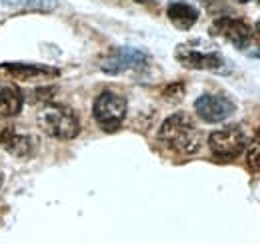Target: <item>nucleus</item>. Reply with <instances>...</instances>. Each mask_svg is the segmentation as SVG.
<instances>
[{"instance_id":"obj_19","label":"nucleus","mask_w":260,"mask_h":244,"mask_svg":"<svg viewBox=\"0 0 260 244\" xmlns=\"http://www.w3.org/2000/svg\"><path fill=\"white\" fill-rule=\"evenodd\" d=\"M0 184H2V176H0Z\"/></svg>"},{"instance_id":"obj_7","label":"nucleus","mask_w":260,"mask_h":244,"mask_svg":"<svg viewBox=\"0 0 260 244\" xmlns=\"http://www.w3.org/2000/svg\"><path fill=\"white\" fill-rule=\"evenodd\" d=\"M210 32L214 36H220L228 40L232 46H236L238 50H246L252 42V28L238 18L232 16H220L210 24Z\"/></svg>"},{"instance_id":"obj_3","label":"nucleus","mask_w":260,"mask_h":244,"mask_svg":"<svg viewBox=\"0 0 260 244\" xmlns=\"http://www.w3.org/2000/svg\"><path fill=\"white\" fill-rule=\"evenodd\" d=\"M38 124L42 132L58 140H72L80 132V120L72 108L64 104H48L38 112Z\"/></svg>"},{"instance_id":"obj_14","label":"nucleus","mask_w":260,"mask_h":244,"mask_svg":"<svg viewBox=\"0 0 260 244\" xmlns=\"http://www.w3.org/2000/svg\"><path fill=\"white\" fill-rule=\"evenodd\" d=\"M248 154H246V162H248V166L252 168V170H260V128L258 132H256V138H254V142L250 144L248 142Z\"/></svg>"},{"instance_id":"obj_13","label":"nucleus","mask_w":260,"mask_h":244,"mask_svg":"<svg viewBox=\"0 0 260 244\" xmlns=\"http://www.w3.org/2000/svg\"><path fill=\"white\" fill-rule=\"evenodd\" d=\"M0 6L8 8H28L40 12H52L58 6V0H0Z\"/></svg>"},{"instance_id":"obj_16","label":"nucleus","mask_w":260,"mask_h":244,"mask_svg":"<svg viewBox=\"0 0 260 244\" xmlns=\"http://www.w3.org/2000/svg\"><path fill=\"white\" fill-rule=\"evenodd\" d=\"M134 2H140V4H146V2H152V0H134Z\"/></svg>"},{"instance_id":"obj_4","label":"nucleus","mask_w":260,"mask_h":244,"mask_svg":"<svg viewBox=\"0 0 260 244\" xmlns=\"http://www.w3.org/2000/svg\"><path fill=\"white\" fill-rule=\"evenodd\" d=\"M126 112H128V102L124 96L116 94L112 90H104L100 92L94 100V106H92V114H94V120L98 122V126L106 132H114L122 126V122L126 118Z\"/></svg>"},{"instance_id":"obj_12","label":"nucleus","mask_w":260,"mask_h":244,"mask_svg":"<svg viewBox=\"0 0 260 244\" xmlns=\"http://www.w3.org/2000/svg\"><path fill=\"white\" fill-rule=\"evenodd\" d=\"M22 102H24V96L18 88L2 86L0 88V120L16 116L22 110Z\"/></svg>"},{"instance_id":"obj_20","label":"nucleus","mask_w":260,"mask_h":244,"mask_svg":"<svg viewBox=\"0 0 260 244\" xmlns=\"http://www.w3.org/2000/svg\"><path fill=\"white\" fill-rule=\"evenodd\" d=\"M258 2H260V0H258Z\"/></svg>"},{"instance_id":"obj_2","label":"nucleus","mask_w":260,"mask_h":244,"mask_svg":"<svg viewBox=\"0 0 260 244\" xmlns=\"http://www.w3.org/2000/svg\"><path fill=\"white\" fill-rule=\"evenodd\" d=\"M174 58L186 68L194 70H210L218 74H226L228 62L226 58L216 50L214 44H208L204 40H192V42H182L174 50Z\"/></svg>"},{"instance_id":"obj_1","label":"nucleus","mask_w":260,"mask_h":244,"mask_svg":"<svg viewBox=\"0 0 260 244\" xmlns=\"http://www.w3.org/2000/svg\"><path fill=\"white\" fill-rule=\"evenodd\" d=\"M158 140L166 148L188 156V154H194L200 150L202 132L198 130V126L188 114L176 112L162 122V126L158 130Z\"/></svg>"},{"instance_id":"obj_11","label":"nucleus","mask_w":260,"mask_h":244,"mask_svg":"<svg viewBox=\"0 0 260 244\" xmlns=\"http://www.w3.org/2000/svg\"><path fill=\"white\" fill-rule=\"evenodd\" d=\"M166 16H168V20H170L176 28H180V30H190L196 22H198L200 12H198V8L192 6L190 2L172 0V2H168V6H166Z\"/></svg>"},{"instance_id":"obj_6","label":"nucleus","mask_w":260,"mask_h":244,"mask_svg":"<svg viewBox=\"0 0 260 244\" xmlns=\"http://www.w3.org/2000/svg\"><path fill=\"white\" fill-rule=\"evenodd\" d=\"M148 54L140 48H134V46H118L114 48L106 58H102L100 62V70L104 74H110V76H116V74H122L126 70H134V68H142L148 64Z\"/></svg>"},{"instance_id":"obj_17","label":"nucleus","mask_w":260,"mask_h":244,"mask_svg":"<svg viewBox=\"0 0 260 244\" xmlns=\"http://www.w3.org/2000/svg\"><path fill=\"white\" fill-rule=\"evenodd\" d=\"M256 32H258V34H260V20H258V22H256Z\"/></svg>"},{"instance_id":"obj_8","label":"nucleus","mask_w":260,"mask_h":244,"mask_svg":"<svg viewBox=\"0 0 260 244\" xmlns=\"http://www.w3.org/2000/svg\"><path fill=\"white\" fill-rule=\"evenodd\" d=\"M194 110L204 122H222L234 114L236 104L224 94H202L196 98Z\"/></svg>"},{"instance_id":"obj_18","label":"nucleus","mask_w":260,"mask_h":244,"mask_svg":"<svg viewBox=\"0 0 260 244\" xmlns=\"http://www.w3.org/2000/svg\"><path fill=\"white\" fill-rule=\"evenodd\" d=\"M238 2H250V0H238Z\"/></svg>"},{"instance_id":"obj_9","label":"nucleus","mask_w":260,"mask_h":244,"mask_svg":"<svg viewBox=\"0 0 260 244\" xmlns=\"http://www.w3.org/2000/svg\"><path fill=\"white\" fill-rule=\"evenodd\" d=\"M60 74L58 68L48 64H34V62H2L0 76H8L14 80H42V78H56Z\"/></svg>"},{"instance_id":"obj_5","label":"nucleus","mask_w":260,"mask_h":244,"mask_svg":"<svg viewBox=\"0 0 260 244\" xmlns=\"http://www.w3.org/2000/svg\"><path fill=\"white\" fill-rule=\"evenodd\" d=\"M210 152L220 160H232L242 154L248 146V134L240 124H230L220 130H214L208 138Z\"/></svg>"},{"instance_id":"obj_15","label":"nucleus","mask_w":260,"mask_h":244,"mask_svg":"<svg viewBox=\"0 0 260 244\" xmlns=\"http://www.w3.org/2000/svg\"><path fill=\"white\" fill-rule=\"evenodd\" d=\"M182 94H184V84L176 82V84H170V86L164 90V98H166L168 102H178V100L182 98Z\"/></svg>"},{"instance_id":"obj_10","label":"nucleus","mask_w":260,"mask_h":244,"mask_svg":"<svg viewBox=\"0 0 260 244\" xmlns=\"http://www.w3.org/2000/svg\"><path fill=\"white\" fill-rule=\"evenodd\" d=\"M0 144H2V148L6 152L14 154L18 158H24V156H30L34 152L36 140H34L32 134L18 130V126H10V128H4L2 130Z\"/></svg>"}]
</instances>
